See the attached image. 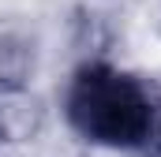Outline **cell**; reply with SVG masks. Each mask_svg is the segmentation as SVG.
<instances>
[{
	"instance_id": "obj_1",
	"label": "cell",
	"mask_w": 161,
	"mask_h": 157,
	"mask_svg": "<svg viewBox=\"0 0 161 157\" xmlns=\"http://www.w3.org/2000/svg\"><path fill=\"white\" fill-rule=\"evenodd\" d=\"M68 123L94 146L109 150H139L154 142L158 131V101L154 94L113 64H82L71 75L64 97Z\"/></svg>"
},
{
	"instance_id": "obj_2",
	"label": "cell",
	"mask_w": 161,
	"mask_h": 157,
	"mask_svg": "<svg viewBox=\"0 0 161 157\" xmlns=\"http://www.w3.org/2000/svg\"><path fill=\"white\" fill-rule=\"evenodd\" d=\"M154 157H161V116H158V131H154Z\"/></svg>"
}]
</instances>
